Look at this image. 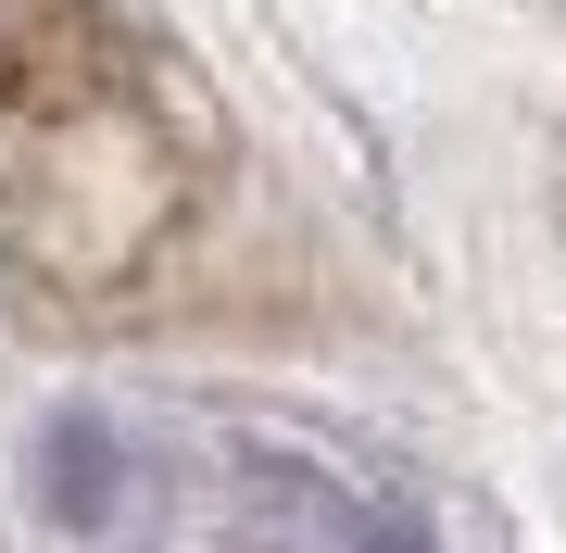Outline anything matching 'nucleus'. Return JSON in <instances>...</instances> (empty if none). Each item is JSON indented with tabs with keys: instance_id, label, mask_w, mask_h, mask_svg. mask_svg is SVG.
Segmentation results:
<instances>
[{
	"instance_id": "f257e3e1",
	"label": "nucleus",
	"mask_w": 566,
	"mask_h": 553,
	"mask_svg": "<svg viewBox=\"0 0 566 553\" xmlns=\"http://www.w3.org/2000/svg\"><path fill=\"white\" fill-rule=\"evenodd\" d=\"M214 553H428L403 515L303 453H227L214 491Z\"/></svg>"
}]
</instances>
